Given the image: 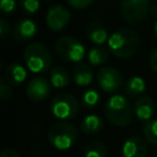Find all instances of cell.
I'll return each mask as SVG.
<instances>
[{"instance_id":"15","label":"cell","mask_w":157,"mask_h":157,"mask_svg":"<svg viewBox=\"0 0 157 157\" xmlns=\"http://www.w3.org/2000/svg\"><path fill=\"white\" fill-rule=\"evenodd\" d=\"M27 78V70L18 63H10L4 72V80L12 87H17Z\"/></svg>"},{"instance_id":"9","label":"cell","mask_w":157,"mask_h":157,"mask_svg":"<svg viewBox=\"0 0 157 157\" xmlns=\"http://www.w3.org/2000/svg\"><path fill=\"white\" fill-rule=\"evenodd\" d=\"M71 20V12L70 10L61 5V4H54L52 5L45 15V23L47 27L54 32L63 31Z\"/></svg>"},{"instance_id":"5","label":"cell","mask_w":157,"mask_h":157,"mask_svg":"<svg viewBox=\"0 0 157 157\" xmlns=\"http://www.w3.org/2000/svg\"><path fill=\"white\" fill-rule=\"evenodd\" d=\"M80 104L81 102H78L75 96L67 92H61L52 98L49 109L54 118L60 121H67L78 114Z\"/></svg>"},{"instance_id":"34","label":"cell","mask_w":157,"mask_h":157,"mask_svg":"<svg viewBox=\"0 0 157 157\" xmlns=\"http://www.w3.org/2000/svg\"><path fill=\"white\" fill-rule=\"evenodd\" d=\"M156 105H157V102H156Z\"/></svg>"},{"instance_id":"14","label":"cell","mask_w":157,"mask_h":157,"mask_svg":"<svg viewBox=\"0 0 157 157\" xmlns=\"http://www.w3.org/2000/svg\"><path fill=\"white\" fill-rule=\"evenodd\" d=\"M71 76H72L74 82L78 87L90 86L94 78V74H93L91 65L88 63H82V61L78 64H75L72 72H71Z\"/></svg>"},{"instance_id":"12","label":"cell","mask_w":157,"mask_h":157,"mask_svg":"<svg viewBox=\"0 0 157 157\" xmlns=\"http://www.w3.org/2000/svg\"><path fill=\"white\" fill-rule=\"evenodd\" d=\"M37 23L31 18H21L12 29V37L18 43H26L37 34Z\"/></svg>"},{"instance_id":"27","label":"cell","mask_w":157,"mask_h":157,"mask_svg":"<svg viewBox=\"0 0 157 157\" xmlns=\"http://www.w3.org/2000/svg\"><path fill=\"white\" fill-rule=\"evenodd\" d=\"M13 96V91H12V86H10L4 77L0 81V97L2 101H9L11 97Z\"/></svg>"},{"instance_id":"4","label":"cell","mask_w":157,"mask_h":157,"mask_svg":"<svg viewBox=\"0 0 157 157\" xmlns=\"http://www.w3.org/2000/svg\"><path fill=\"white\" fill-rule=\"evenodd\" d=\"M78 137V130L75 125L67 121H59L54 124L47 135V139L49 144L59 150V151H66L74 146Z\"/></svg>"},{"instance_id":"3","label":"cell","mask_w":157,"mask_h":157,"mask_svg":"<svg viewBox=\"0 0 157 157\" xmlns=\"http://www.w3.org/2000/svg\"><path fill=\"white\" fill-rule=\"evenodd\" d=\"M23 61L26 67L32 74H42L49 70L53 63L50 50L42 43L33 42L23 49Z\"/></svg>"},{"instance_id":"18","label":"cell","mask_w":157,"mask_h":157,"mask_svg":"<svg viewBox=\"0 0 157 157\" xmlns=\"http://www.w3.org/2000/svg\"><path fill=\"white\" fill-rule=\"evenodd\" d=\"M109 50L102 45H94L87 52V63L91 66H104V64L109 60Z\"/></svg>"},{"instance_id":"1","label":"cell","mask_w":157,"mask_h":157,"mask_svg":"<svg viewBox=\"0 0 157 157\" xmlns=\"http://www.w3.org/2000/svg\"><path fill=\"white\" fill-rule=\"evenodd\" d=\"M140 44V37L132 28H120L113 32L107 42L109 53L118 59H129L134 56Z\"/></svg>"},{"instance_id":"13","label":"cell","mask_w":157,"mask_h":157,"mask_svg":"<svg viewBox=\"0 0 157 157\" xmlns=\"http://www.w3.org/2000/svg\"><path fill=\"white\" fill-rule=\"evenodd\" d=\"M156 103L152 101V98L147 96H141L135 99L132 103V109H134V115L141 120V121H148L153 117L156 112Z\"/></svg>"},{"instance_id":"8","label":"cell","mask_w":157,"mask_h":157,"mask_svg":"<svg viewBox=\"0 0 157 157\" xmlns=\"http://www.w3.org/2000/svg\"><path fill=\"white\" fill-rule=\"evenodd\" d=\"M96 81L98 87L103 92L110 94H115V92H118L124 85L121 72L117 67L110 65H104L99 67L96 75Z\"/></svg>"},{"instance_id":"11","label":"cell","mask_w":157,"mask_h":157,"mask_svg":"<svg viewBox=\"0 0 157 157\" xmlns=\"http://www.w3.org/2000/svg\"><path fill=\"white\" fill-rule=\"evenodd\" d=\"M148 152V142L145 137L139 135L130 136L126 139L121 146L123 157H146Z\"/></svg>"},{"instance_id":"30","label":"cell","mask_w":157,"mask_h":157,"mask_svg":"<svg viewBox=\"0 0 157 157\" xmlns=\"http://www.w3.org/2000/svg\"><path fill=\"white\" fill-rule=\"evenodd\" d=\"M0 157H21V153L15 148H10L9 147V148H5L1 152Z\"/></svg>"},{"instance_id":"23","label":"cell","mask_w":157,"mask_h":157,"mask_svg":"<svg viewBox=\"0 0 157 157\" xmlns=\"http://www.w3.org/2000/svg\"><path fill=\"white\" fill-rule=\"evenodd\" d=\"M99 93L97 90L94 88H90L87 91H85L81 96V104L85 107V108H93L98 104L99 102Z\"/></svg>"},{"instance_id":"19","label":"cell","mask_w":157,"mask_h":157,"mask_svg":"<svg viewBox=\"0 0 157 157\" xmlns=\"http://www.w3.org/2000/svg\"><path fill=\"white\" fill-rule=\"evenodd\" d=\"M102 129H103V120L97 114H88V115H86L82 119L81 124H80V130L82 132H85L86 135L98 134Z\"/></svg>"},{"instance_id":"32","label":"cell","mask_w":157,"mask_h":157,"mask_svg":"<svg viewBox=\"0 0 157 157\" xmlns=\"http://www.w3.org/2000/svg\"><path fill=\"white\" fill-rule=\"evenodd\" d=\"M152 29H153V34H155V38L157 39V20H155V22H153V27H152Z\"/></svg>"},{"instance_id":"28","label":"cell","mask_w":157,"mask_h":157,"mask_svg":"<svg viewBox=\"0 0 157 157\" xmlns=\"http://www.w3.org/2000/svg\"><path fill=\"white\" fill-rule=\"evenodd\" d=\"M10 32H11L10 23L4 17H1L0 18V37H1V39L5 40L10 36Z\"/></svg>"},{"instance_id":"17","label":"cell","mask_w":157,"mask_h":157,"mask_svg":"<svg viewBox=\"0 0 157 157\" xmlns=\"http://www.w3.org/2000/svg\"><path fill=\"white\" fill-rule=\"evenodd\" d=\"M71 75L63 66H54L49 71V82L55 88H65L70 85Z\"/></svg>"},{"instance_id":"2","label":"cell","mask_w":157,"mask_h":157,"mask_svg":"<svg viewBox=\"0 0 157 157\" xmlns=\"http://www.w3.org/2000/svg\"><path fill=\"white\" fill-rule=\"evenodd\" d=\"M105 119L114 126L124 128L131 124L134 118V109L129 99L124 94H112L103 108Z\"/></svg>"},{"instance_id":"16","label":"cell","mask_w":157,"mask_h":157,"mask_svg":"<svg viewBox=\"0 0 157 157\" xmlns=\"http://www.w3.org/2000/svg\"><path fill=\"white\" fill-rule=\"evenodd\" d=\"M86 36L91 43L94 45H103L109 39L108 29L99 22H91L86 27Z\"/></svg>"},{"instance_id":"29","label":"cell","mask_w":157,"mask_h":157,"mask_svg":"<svg viewBox=\"0 0 157 157\" xmlns=\"http://www.w3.org/2000/svg\"><path fill=\"white\" fill-rule=\"evenodd\" d=\"M148 64H150V67L152 69V71H155V72L157 74V48L153 49L152 53L150 54Z\"/></svg>"},{"instance_id":"6","label":"cell","mask_w":157,"mask_h":157,"mask_svg":"<svg viewBox=\"0 0 157 157\" xmlns=\"http://www.w3.org/2000/svg\"><path fill=\"white\" fill-rule=\"evenodd\" d=\"M54 49L61 60L72 64L81 63L85 55H87L85 45L72 36H61L58 38Z\"/></svg>"},{"instance_id":"26","label":"cell","mask_w":157,"mask_h":157,"mask_svg":"<svg viewBox=\"0 0 157 157\" xmlns=\"http://www.w3.org/2000/svg\"><path fill=\"white\" fill-rule=\"evenodd\" d=\"M97 0H65V2L75 10H85L92 6Z\"/></svg>"},{"instance_id":"24","label":"cell","mask_w":157,"mask_h":157,"mask_svg":"<svg viewBox=\"0 0 157 157\" xmlns=\"http://www.w3.org/2000/svg\"><path fill=\"white\" fill-rule=\"evenodd\" d=\"M21 10L27 15H34L39 10V0H20Z\"/></svg>"},{"instance_id":"21","label":"cell","mask_w":157,"mask_h":157,"mask_svg":"<svg viewBox=\"0 0 157 157\" xmlns=\"http://www.w3.org/2000/svg\"><path fill=\"white\" fill-rule=\"evenodd\" d=\"M108 148L102 141H91L86 145L83 151V157H107Z\"/></svg>"},{"instance_id":"10","label":"cell","mask_w":157,"mask_h":157,"mask_svg":"<svg viewBox=\"0 0 157 157\" xmlns=\"http://www.w3.org/2000/svg\"><path fill=\"white\" fill-rule=\"evenodd\" d=\"M50 82L43 76H37L29 80L26 85V97L34 103L43 102L50 93Z\"/></svg>"},{"instance_id":"20","label":"cell","mask_w":157,"mask_h":157,"mask_svg":"<svg viewBox=\"0 0 157 157\" xmlns=\"http://www.w3.org/2000/svg\"><path fill=\"white\" fill-rule=\"evenodd\" d=\"M124 91L130 97H141L146 91V82L141 76H131L124 83Z\"/></svg>"},{"instance_id":"7","label":"cell","mask_w":157,"mask_h":157,"mask_svg":"<svg viewBox=\"0 0 157 157\" xmlns=\"http://www.w3.org/2000/svg\"><path fill=\"white\" fill-rule=\"evenodd\" d=\"M121 17L125 22L136 25L142 22L151 10V0H120Z\"/></svg>"},{"instance_id":"22","label":"cell","mask_w":157,"mask_h":157,"mask_svg":"<svg viewBox=\"0 0 157 157\" xmlns=\"http://www.w3.org/2000/svg\"><path fill=\"white\" fill-rule=\"evenodd\" d=\"M142 135L148 144L157 146V119H151L144 123Z\"/></svg>"},{"instance_id":"33","label":"cell","mask_w":157,"mask_h":157,"mask_svg":"<svg viewBox=\"0 0 157 157\" xmlns=\"http://www.w3.org/2000/svg\"><path fill=\"white\" fill-rule=\"evenodd\" d=\"M152 1H155V2H156V4H157V0H152Z\"/></svg>"},{"instance_id":"31","label":"cell","mask_w":157,"mask_h":157,"mask_svg":"<svg viewBox=\"0 0 157 157\" xmlns=\"http://www.w3.org/2000/svg\"><path fill=\"white\" fill-rule=\"evenodd\" d=\"M150 15H151V16H152L155 20H157V4H155V5H151Z\"/></svg>"},{"instance_id":"25","label":"cell","mask_w":157,"mask_h":157,"mask_svg":"<svg viewBox=\"0 0 157 157\" xmlns=\"http://www.w3.org/2000/svg\"><path fill=\"white\" fill-rule=\"evenodd\" d=\"M16 0H0V11L4 16H10L16 10Z\"/></svg>"}]
</instances>
